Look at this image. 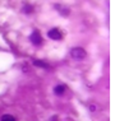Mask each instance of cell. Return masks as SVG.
Returning <instances> with one entry per match:
<instances>
[{
  "mask_svg": "<svg viewBox=\"0 0 124 121\" xmlns=\"http://www.w3.org/2000/svg\"><path fill=\"white\" fill-rule=\"evenodd\" d=\"M71 54H72V56L74 59H83V57H86V51L82 47H74L71 51Z\"/></svg>",
  "mask_w": 124,
  "mask_h": 121,
  "instance_id": "obj_1",
  "label": "cell"
},
{
  "mask_svg": "<svg viewBox=\"0 0 124 121\" xmlns=\"http://www.w3.org/2000/svg\"><path fill=\"white\" fill-rule=\"evenodd\" d=\"M30 41L33 43V45L39 46L42 43V37H41L40 32H37V31H35V32H32V35L30 36Z\"/></svg>",
  "mask_w": 124,
  "mask_h": 121,
  "instance_id": "obj_2",
  "label": "cell"
},
{
  "mask_svg": "<svg viewBox=\"0 0 124 121\" xmlns=\"http://www.w3.org/2000/svg\"><path fill=\"white\" fill-rule=\"evenodd\" d=\"M47 36L50 37L51 40H60L62 38V32H60L59 29H56V28H54V29H50L49 32H47Z\"/></svg>",
  "mask_w": 124,
  "mask_h": 121,
  "instance_id": "obj_3",
  "label": "cell"
},
{
  "mask_svg": "<svg viewBox=\"0 0 124 121\" xmlns=\"http://www.w3.org/2000/svg\"><path fill=\"white\" fill-rule=\"evenodd\" d=\"M54 92H55L56 96H63L65 92V87L64 85H56L55 88H54Z\"/></svg>",
  "mask_w": 124,
  "mask_h": 121,
  "instance_id": "obj_4",
  "label": "cell"
},
{
  "mask_svg": "<svg viewBox=\"0 0 124 121\" xmlns=\"http://www.w3.org/2000/svg\"><path fill=\"white\" fill-rule=\"evenodd\" d=\"M33 65H36V66H40V68H45V69H49V65L42 63L41 60H33Z\"/></svg>",
  "mask_w": 124,
  "mask_h": 121,
  "instance_id": "obj_5",
  "label": "cell"
},
{
  "mask_svg": "<svg viewBox=\"0 0 124 121\" xmlns=\"http://www.w3.org/2000/svg\"><path fill=\"white\" fill-rule=\"evenodd\" d=\"M0 121H15V119L12 116V115H3Z\"/></svg>",
  "mask_w": 124,
  "mask_h": 121,
  "instance_id": "obj_6",
  "label": "cell"
},
{
  "mask_svg": "<svg viewBox=\"0 0 124 121\" xmlns=\"http://www.w3.org/2000/svg\"><path fill=\"white\" fill-rule=\"evenodd\" d=\"M23 12H24V13H32V12H33V8L32 7H31V5H30V7H28V5H26V7H24L23 8Z\"/></svg>",
  "mask_w": 124,
  "mask_h": 121,
  "instance_id": "obj_7",
  "label": "cell"
}]
</instances>
